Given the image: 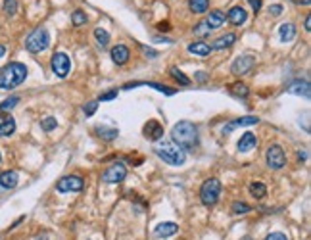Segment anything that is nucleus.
I'll list each match as a JSON object with an SVG mask.
<instances>
[{
	"label": "nucleus",
	"mask_w": 311,
	"mask_h": 240,
	"mask_svg": "<svg viewBox=\"0 0 311 240\" xmlns=\"http://www.w3.org/2000/svg\"><path fill=\"white\" fill-rule=\"evenodd\" d=\"M171 140L181 150H194L198 146V127L190 121H179L171 129Z\"/></svg>",
	"instance_id": "1"
},
{
	"label": "nucleus",
	"mask_w": 311,
	"mask_h": 240,
	"mask_svg": "<svg viewBox=\"0 0 311 240\" xmlns=\"http://www.w3.org/2000/svg\"><path fill=\"white\" fill-rule=\"evenodd\" d=\"M27 77V68L21 62H10L8 66L0 69V88L2 90H10L19 86Z\"/></svg>",
	"instance_id": "2"
},
{
	"label": "nucleus",
	"mask_w": 311,
	"mask_h": 240,
	"mask_svg": "<svg viewBox=\"0 0 311 240\" xmlns=\"http://www.w3.org/2000/svg\"><path fill=\"white\" fill-rule=\"evenodd\" d=\"M154 152L159 160H163V161L169 163V165H183V163L187 161V152L181 150V148L175 146V144H169V142H163V144L156 146Z\"/></svg>",
	"instance_id": "3"
},
{
	"label": "nucleus",
	"mask_w": 311,
	"mask_h": 240,
	"mask_svg": "<svg viewBox=\"0 0 311 240\" xmlns=\"http://www.w3.org/2000/svg\"><path fill=\"white\" fill-rule=\"evenodd\" d=\"M48 44H50V35H48V31L44 27H37L25 39V48L31 52V54L44 52L48 48Z\"/></svg>",
	"instance_id": "4"
},
{
	"label": "nucleus",
	"mask_w": 311,
	"mask_h": 240,
	"mask_svg": "<svg viewBox=\"0 0 311 240\" xmlns=\"http://www.w3.org/2000/svg\"><path fill=\"white\" fill-rule=\"evenodd\" d=\"M219 194H221V183L215 177H209L207 181H204V185L200 187V200L207 207L215 206L219 202Z\"/></svg>",
	"instance_id": "5"
},
{
	"label": "nucleus",
	"mask_w": 311,
	"mask_h": 240,
	"mask_svg": "<svg viewBox=\"0 0 311 240\" xmlns=\"http://www.w3.org/2000/svg\"><path fill=\"white\" fill-rule=\"evenodd\" d=\"M265 161L271 169H282L286 165V154L278 144H271L265 152Z\"/></svg>",
	"instance_id": "6"
},
{
	"label": "nucleus",
	"mask_w": 311,
	"mask_h": 240,
	"mask_svg": "<svg viewBox=\"0 0 311 240\" xmlns=\"http://www.w3.org/2000/svg\"><path fill=\"white\" fill-rule=\"evenodd\" d=\"M50 66H52V71H54V75H56V77H60V79L68 77L69 69H71L69 56L66 54V52H56V54L52 56Z\"/></svg>",
	"instance_id": "7"
},
{
	"label": "nucleus",
	"mask_w": 311,
	"mask_h": 240,
	"mask_svg": "<svg viewBox=\"0 0 311 240\" xmlns=\"http://www.w3.org/2000/svg\"><path fill=\"white\" fill-rule=\"evenodd\" d=\"M254 68H256V56H252V54H242V56H238V58L233 62L231 71H233L236 77H242V75H248Z\"/></svg>",
	"instance_id": "8"
},
{
	"label": "nucleus",
	"mask_w": 311,
	"mask_h": 240,
	"mask_svg": "<svg viewBox=\"0 0 311 240\" xmlns=\"http://www.w3.org/2000/svg\"><path fill=\"white\" fill-rule=\"evenodd\" d=\"M83 187H85V183H83V179L79 175H68V177H64V179H60L56 183V190L62 192V194H66V192H79V190H83Z\"/></svg>",
	"instance_id": "9"
},
{
	"label": "nucleus",
	"mask_w": 311,
	"mask_h": 240,
	"mask_svg": "<svg viewBox=\"0 0 311 240\" xmlns=\"http://www.w3.org/2000/svg\"><path fill=\"white\" fill-rule=\"evenodd\" d=\"M127 177V167L117 161V163H112L106 171L102 173V181L104 183H121L123 179Z\"/></svg>",
	"instance_id": "10"
},
{
	"label": "nucleus",
	"mask_w": 311,
	"mask_h": 240,
	"mask_svg": "<svg viewBox=\"0 0 311 240\" xmlns=\"http://www.w3.org/2000/svg\"><path fill=\"white\" fill-rule=\"evenodd\" d=\"M144 137L148 140H159L163 137V125L159 121L150 120L146 125H144Z\"/></svg>",
	"instance_id": "11"
},
{
	"label": "nucleus",
	"mask_w": 311,
	"mask_h": 240,
	"mask_svg": "<svg viewBox=\"0 0 311 240\" xmlns=\"http://www.w3.org/2000/svg\"><path fill=\"white\" fill-rule=\"evenodd\" d=\"M259 118H254V116H246V118H238V120H233L231 123H227L223 127V135H229L233 129L236 127H250V125H258Z\"/></svg>",
	"instance_id": "12"
},
{
	"label": "nucleus",
	"mask_w": 311,
	"mask_h": 240,
	"mask_svg": "<svg viewBox=\"0 0 311 240\" xmlns=\"http://www.w3.org/2000/svg\"><path fill=\"white\" fill-rule=\"evenodd\" d=\"M286 92H290V94H296V96H304V98H310L311 94V86L308 81H302V79H298V81H292L290 85L286 86Z\"/></svg>",
	"instance_id": "13"
},
{
	"label": "nucleus",
	"mask_w": 311,
	"mask_h": 240,
	"mask_svg": "<svg viewBox=\"0 0 311 240\" xmlns=\"http://www.w3.org/2000/svg\"><path fill=\"white\" fill-rule=\"evenodd\" d=\"M14 131H16V120L10 114L2 112L0 114V137H10V135H14Z\"/></svg>",
	"instance_id": "14"
},
{
	"label": "nucleus",
	"mask_w": 311,
	"mask_h": 240,
	"mask_svg": "<svg viewBox=\"0 0 311 240\" xmlns=\"http://www.w3.org/2000/svg\"><path fill=\"white\" fill-rule=\"evenodd\" d=\"M225 17L229 19V23H231V25L240 27L242 23L248 19V14H246V10H244L242 6H233V8L229 10V14H227Z\"/></svg>",
	"instance_id": "15"
},
{
	"label": "nucleus",
	"mask_w": 311,
	"mask_h": 240,
	"mask_svg": "<svg viewBox=\"0 0 311 240\" xmlns=\"http://www.w3.org/2000/svg\"><path fill=\"white\" fill-rule=\"evenodd\" d=\"M110 56H112L114 64H117V66H125V64L129 62V58H131V52H129V48H127L125 44H117V46H114V48H112Z\"/></svg>",
	"instance_id": "16"
},
{
	"label": "nucleus",
	"mask_w": 311,
	"mask_h": 240,
	"mask_svg": "<svg viewBox=\"0 0 311 240\" xmlns=\"http://www.w3.org/2000/svg\"><path fill=\"white\" fill-rule=\"evenodd\" d=\"M179 227L173 223V221H165V223H159L154 229V237L156 239H169L173 235H177Z\"/></svg>",
	"instance_id": "17"
},
{
	"label": "nucleus",
	"mask_w": 311,
	"mask_h": 240,
	"mask_svg": "<svg viewBox=\"0 0 311 240\" xmlns=\"http://www.w3.org/2000/svg\"><path fill=\"white\" fill-rule=\"evenodd\" d=\"M236 42V35L234 33H227L223 37H219V39H215L213 42H211V50H223V48H229V46H233Z\"/></svg>",
	"instance_id": "18"
},
{
	"label": "nucleus",
	"mask_w": 311,
	"mask_h": 240,
	"mask_svg": "<svg viewBox=\"0 0 311 240\" xmlns=\"http://www.w3.org/2000/svg\"><path fill=\"white\" fill-rule=\"evenodd\" d=\"M236 146H238L240 152H250V150H254L258 146V138H256L254 133H244Z\"/></svg>",
	"instance_id": "19"
},
{
	"label": "nucleus",
	"mask_w": 311,
	"mask_h": 240,
	"mask_svg": "<svg viewBox=\"0 0 311 240\" xmlns=\"http://www.w3.org/2000/svg\"><path fill=\"white\" fill-rule=\"evenodd\" d=\"M225 14L221 10H213V12H209L206 17V23L209 29H219V27H223L225 25Z\"/></svg>",
	"instance_id": "20"
},
{
	"label": "nucleus",
	"mask_w": 311,
	"mask_h": 240,
	"mask_svg": "<svg viewBox=\"0 0 311 240\" xmlns=\"http://www.w3.org/2000/svg\"><path fill=\"white\" fill-rule=\"evenodd\" d=\"M17 181H19V177H17L16 171H2L0 173V187L2 189H16L17 187Z\"/></svg>",
	"instance_id": "21"
},
{
	"label": "nucleus",
	"mask_w": 311,
	"mask_h": 240,
	"mask_svg": "<svg viewBox=\"0 0 311 240\" xmlns=\"http://www.w3.org/2000/svg\"><path fill=\"white\" fill-rule=\"evenodd\" d=\"M189 52H190V54H194V56L206 58V56H209L211 48H209V44H207V42H204V40H196V42L189 44Z\"/></svg>",
	"instance_id": "22"
},
{
	"label": "nucleus",
	"mask_w": 311,
	"mask_h": 240,
	"mask_svg": "<svg viewBox=\"0 0 311 240\" xmlns=\"http://www.w3.org/2000/svg\"><path fill=\"white\" fill-rule=\"evenodd\" d=\"M278 37H280L282 42H290L294 37H296V27H294V23H282V25L278 27Z\"/></svg>",
	"instance_id": "23"
},
{
	"label": "nucleus",
	"mask_w": 311,
	"mask_h": 240,
	"mask_svg": "<svg viewBox=\"0 0 311 240\" xmlns=\"http://www.w3.org/2000/svg\"><path fill=\"white\" fill-rule=\"evenodd\" d=\"M96 133H98V137L104 138V140H114V138H117V135H119V131H117L116 127H106V125H98V127H96Z\"/></svg>",
	"instance_id": "24"
},
{
	"label": "nucleus",
	"mask_w": 311,
	"mask_h": 240,
	"mask_svg": "<svg viewBox=\"0 0 311 240\" xmlns=\"http://www.w3.org/2000/svg\"><path fill=\"white\" fill-rule=\"evenodd\" d=\"M229 92L233 94V96H236V98H248V94H250V90H248V86L244 85V83H233V85L229 86Z\"/></svg>",
	"instance_id": "25"
},
{
	"label": "nucleus",
	"mask_w": 311,
	"mask_h": 240,
	"mask_svg": "<svg viewBox=\"0 0 311 240\" xmlns=\"http://www.w3.org/2000/svg\"><path fill=\"white\" fill-rule=\"evenodd\" d=\"M189 8L194 14H204L209 8V0H189Z\"/></svg>",
	"instance_id": "26"
},
{
	"label": "nucleus",
	"mask_w": 311,
	"mask_h": 240,
	"mask_svg": "<svg viewBox=\"0 0 311 240\" xmlns=\"http://www.w3.org/2000/svg\"><path fill=\"white\" fill-rule=\"evenodd\" d=\"M250 194L256 198V200H261V198H265V194H267V187L263 185V183H250Z\"/></svg>",
	"instance_id": "27"
},
{
	"label": "nucleus",
	"mask_w": 311,
	"mask_h": 240,
	"mask_svg": "<svg viewBox=\"0 0 311 240\" xmlns=\"http://www.w3.org/2000/svg\"><path fill=\"white\" fill-rule=\"evenodd\" d=\"M94 39H96V42H98L102 48L110 44V33H108L106 29H102V27H96V29H94Z\"/></svg>",
	"instance_id": "28"
},
{
	"label": "nucleus",
	"mask_w": 311,
	"mask_h": 240,
	"mask_svg": "<svg viewBox=\"0 0 311 240\" xmlns=\"http://www.w3.org/2000/svg\"><path fill=\"white\" fill-rule=\"evenodd\" d=\"M169 75H171L177 83H181V85H190V79L179 68H171V69H169Z\"/></svg>",
	"instance_id": "29"
},
{
	"label": "nucleus",
	"mask_w": 311,
	"mask_h": 240,
	"mask_svg": "<svg viewBox=\"0 0 311 240\" xmlns=\"http://www.w3.org/2000/svg\"><path fill=\"white\" fill-rule=\"evenodd\" d=\"M71 23L75 25V27H81V25H85L86 23V14L83 10H75L73 14H71Z\"/></svg>",
	"instance_id": "30"
},
{
	"label": "nucleus",
	"mask_w": 311,
	"mask_h": 240,
	"mask_svg": "<svg viewBox=\"0 0 311 240\" xmlns=\"http://www.w3.org/2000/svg\"><path fill=\"white\" fill-rule=\"evenodd\" d=\"M231 209H233V213H234V215H246V213H250V211H252V207L248 206L246 202H234V204L231 206Z\"/></svg>",
	"instance_id": "31"
},
{
	"label": "nucleus",
	"mask_w": 311,
	"mask_h": 240,
	"mask_svg": "<svg viewBox=\"0 0 311 240\" xmlns=\"http://www.w3.org/2000/svg\"><path fill=\"white\" fill-rule=\"evenodd\" d=\"M17 8H19L17 0H4V4H2V10H4L6 16H16Z\"/></svg>",
	"instance_id": "32"
},
{
	"label": "nucleus",
	"mask_w": 311,
	"mask_h": 240,
	"mask_svg": "<svg viewBox=\"0 0 311 240\" xmlns=\"http://www.w3.org/2000/svg\"><path fill=\"white\" fill-rule=\"evenodd\" d=\"M56 125H58V121H56V118H52V116L44 118V120H40V129H42V131H46V133L54 131V129H56Z\"/></svg>",
	"instance_id": "33"
},
{
	"label": "nucleus",
	"mask_w": 311,
	"mask_h": 240,
	"mask_svg": "<svg viewBox=\"0 0 311 240\" xmlns=\"http://www.w3.org/2000/svg\"><path fill=\"white\" fill-rule=\"evenodd\" d=\"M192 31H194V35H196V37H207V35L211 33V29L207 27L206 21H200V23H196Z\"/></svg>",
	"instance_id": "34"
},
{
	"label": "nucleus",
	"mask_w": 311,
	"mask_h": 240,
	"mask_svg": "<svg viewBox=\"0 0 311 240\" xmlns=\"http://www.w3.org/2000/svg\"><path fill=\"white\" fill-rule=\"evenodd\" d=\"M17 102H19V96H10V98H6L4 102L0 104V112H8V110L16 108Z\"/></svg>",
	"instance_id": "35"
},
{
	"label": "nucleus",
	"mask_w": 311,
	"mask_h": 240,
	"mask_svg": "<svg viewBox=\"0 0 311 240\" xmlns=\"http://www.w3.org/2000/svg\"><path fill=\"white\" fill-rule=\"evenodd\" d=\"M98 110V102H88L85 104V108H83V112H85L86 118H90V116H94V112Z\"/></svg>",
	"instance_id": "36"
},
{
	"label": "nucleus",
	"mask_w": 311,
	"mask_h": 240,
	"mask_svg": "<svg viewBox=\"0 0 311 240\" xmlns=\"http://www.w3.org/2000/svg\"><path fill=\"white\" fill-rule=\"evenodd\" d=\"M117 96V90H110V92H104L100 96V102H106V100H114Z\"/></svg>",
	"instance_id": "37"
},
{
	"label": "nucleus",
	"mask_w": 311,
	"mask_h": 240,
	"mask_svg": "<svg viewBox=\"0 0 311 240\" xmlns=\"http://www.w3.org/2000/svg\"><path fill=\"white\" fill-rule=\"evenodd\" d=\"M265 240H288L286 239V235H282V233H271V235H267Z\"/></svg>",
	"instance_id": "38"
},
{
	"label": "nucleus",
	"mask_w": 311,
	"mask_h": 240,
	"mask_svg": "<svg viewBox=\"0 0 311 240\" xmlns=\"http://www.w3.org/2000/svg\"><path fill=\"white\" fill-rule=\"evenodd\" d=\"M269 14H271V16H280V14H282V6H280V4H273V6L269 8Z\"/></svg>",
	"instance_id": "39"
},
{
	"label": "nucleus",
	"mask_w": 311,
	"mask_h": 240,
	"mask_svg": "<svg viewBox=\"0 0 311 240\" xmlns=\"http://www.w3.org/2000/svg\"><path fill=\"white\" fill-rule=\"evenodd\" d=\"M248 2L252 4V8H254V12H256V14L261 10V0H248Z\"/></svg>",
	"instance_id": "40"
},
{
	"label": "nucleus",
	"mask_w": 311,
	"mask_h": 240,
	"mask_svg": "<svg viewBox=\"0 0 311 240\" xmlns=\"http://www.w3.org/2000/svg\"><path fill=\"white\" fill-rule=\"evenodd\" d=\"M142 52H144L148 58H156V56H157V52L152 50V48H148V46H142Z\"/></svg>",
	"instance_id": "41"
},
{
	"label": "nucleus",
	"mask_w": 311,
	"mask_h": 240,
	"mask_svg": "<svg viewBox=\"0 0 311 240\" xmlns=\"http://www.w3.org/2000/svg\"><path fill=\"white\" fill-rule=\"evenodd\" d=\"M304 23H306V25H304V27H306V31H311V16L306 17V21H304Z\"/></svg>",
	"instance_id": "42"
},
{
	"label": "nucleus",
	"mask_w": 311,
	"mask_h": 240,
	"mask_svg": "<svg viewBox=\"0 0 311 240\" xmlns=\"http://www.w3.org/2000/svg\"><path fill=\"white\" fill-rule=\"evenodd\" d=\"M154 40H156V42H171V40H169L167 37H156Z\"/></svg>",
	"instance_id": "43"
},
{
	"label": "nucleus",
	"mask_w": 311,
	"mask_h": 240,
	"mask_svg": "<svg viewBox=\"0 0 311 240\" xmlns=\"http://www.w3.org/2000/svg\"><path fill=\"white\" fill-rule=\"evenodd\" d=\"M196 79H198V81H206L207 75L206 73H198V75H196Z\"/></svg>",
	"instance_id": "44"
},
{
	"label": "nucleus",
	"mask_w": 311,
	"mask_h": 240,
	"mask_svg": "<svg viewBox=\"0 0 311 240\" xmlns=\"http://www.w3.org/2000/svg\"><path fill=\"white\" fill-rule=\"evenodd\" d=\"M292 2L294 4H304V6H308L311 0H292Z\"/></svg>",
	"instance_id": "45"
},
{
	"label": "nucleus",
	"mask_w": 311,
	"mask_h": 240,
	"mask_svg": "<svg viewBox=\"0 0 311 240\" xmlns=\"http://www.w3.org/2000/svg\"><path fill=\"white\" fill-rule=\"evenodd\" d=\"M298 160H308V152H298Z\"/></svg>",
	"instance_id": "46"
},
{
	"label": "nucleus",
	"mask_w": 311,
	"mask_h": 240,
	"mask_svg": "<svg viewBox=\"0 0 311 240\" xmlns=\"http://www.w3.org/2000/svg\"><path fill=\"white\" fill-rule=\"evenodd\" d=\"M4 54H6V46H2V44H0V58H2Z\"/></svg>",
	"instance_id": "47"
}]
</instances>
